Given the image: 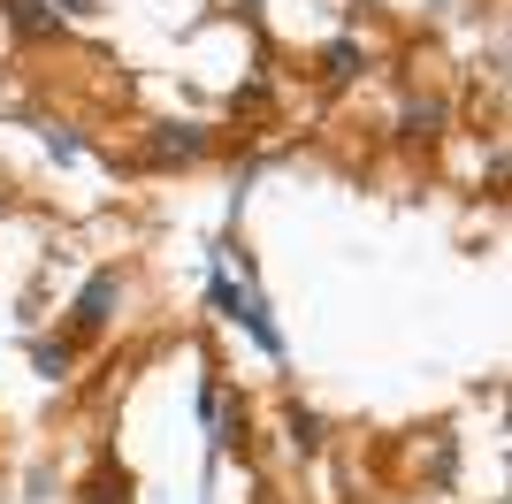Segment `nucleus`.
<instances>
[{"label": "nucleus", "mask_w": 512, "mask_h": 504, "mask_svg": "<svg viewBox=\"0 0 512 504\" xmlns=\"http://www.w3.org/2000/svg\"><path fill=\"white\" fill-rule=\"evenodd\" d=\"M107 306H115V275H92V283H85V298H77V321H85V329H100V321H107Z\"/></svg>", "instance_id": "1"}, {"label": "nucleus", "mask_w": 512, "mask_h": 504, "mask_svg": "<svg viewBox=\"0 0 512 504\" xmlns=\"http://www.w3.org/2000/svg\"><path fill=\"white\" fill-rule=\"evenodd\" d=\"M199 146H207V138H199L192 123H169V130H161V138H153V153H161V161H192Z\"/></svg>", "instance_id": "2"}]
</instances>
